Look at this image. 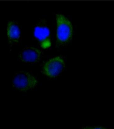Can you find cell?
<instances>
[{
    "label": "cell",
    "instance_id": "6da1fadb",
    "mask_svg": "<svg viewBox=\"0 0 114 129\" xmlns=\"http://www.w3.org/2000/svg\"><path fill=\"white\" fill-rule=\"evenodd\" d=\"M57 23L56 40L59 45H64L68 43L72 38L73 27L70 21L64 15H56Z\"/></svg>",
    "mask_w": 114,
    "mask_h": 129
},
{
    "label": "cell",
    "instance_id": "7a4b0ae2",
    "mask_svg": "<svg viewBox=\"0 0 114 129\" xmlns=\"http://www.w3.org/2000/svg\"><path fill=\"white\" fill-rule=\"evenodd\" d=\"M12 85L16 90L25 92L35 88L38 80L31 73L26 71H18L12 79Z\"/></svg>",
    "mask_w": 114,
    "mask_h": 129
},
{
    "label": "cell",
    "instance_id": "3957f363",
    "mask_svg": "<svg viewBox=\"0 0 114 129\" xmlns=\"http://www.w3.org/2000/svg\"><path fill=\"white\" fill-rule=\"evenodd\" d=\"M34 37L43 48H47L51 46L50 29L45 19H40L35 25Z\"/></svg>",
    "mask_w": 114,
    "mask_h": 129
},
{
    "label": "cell",
    "instance_id": "277c9868",
    "mask_svg": "<svg viewBox=\"0 0 114 129\" xmlns=\"http://www.w3.org/2000/svg\"><path fill=\"white\" fill-rule=\"evenodd\" d=\"M65 65L64 59L60 56L56 57L45 62L42 68V72L47 77L55 78L64 70Z\"/></svg>",
    "mask_w": 114,
    "mask_h": 129
},
{
    "label": "cell",
    "instance_id": "5b68a950",
    "mask_svg": "<svg viewBox=\"0 0 114 129\" xmlns=\"http://www.w3.org/2000/svg\"><path fill=\"white\" fill-rule=\"evenodd\" d=\"M41 51L32 46H27L19 53L18 57L21 62L26 63H35L39 62L41 56Z\"/></svg>",
    "mask_w": 114,
    "mask_h": 129
},
{
    "label": "cell",
    "instance_id": "8992f818",
    "mask_svg": "<svg viewBox=\"0 0 114 129\" xmlns=\"http://www.w3.org/2000/svg\"><path fill=\"white\" fill-rule=\"evenodd\" d=\"M8 43L10 49L13 46L19 45L22 40L21 26L15 20L8 21L7 27Z\"/></svg>",
    "mask_w": 114,
    "mask_h": 129
},
{
    "label": "cell",
    "instance_id": "52a82bcc",
    "mask_svg": "<svg viewBox=\"0 0 114 129\" xmlns=\"http://www.w3.org/2000/svg\"><path fill=\"white\" fill-rule=\"evenodd\" d=\"M82 129H107L101 126H86Z\"/></svg>",
    "mask_w": 114,
    "mask_h": 129
}]
</instances>
